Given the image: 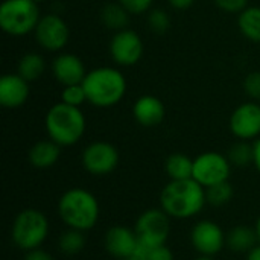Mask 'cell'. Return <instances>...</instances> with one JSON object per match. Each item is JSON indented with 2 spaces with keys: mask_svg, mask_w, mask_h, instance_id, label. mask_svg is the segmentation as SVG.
Here are the masks:
<instances>
[{
  "mask_svg": "<svg viewBox=\"0 0 260 260\" xmlns=\"http://www.w3.org/2000/svg\"><path fill=\"white\" fill-rule=\"evenodd\" d=\"M193 260H216L215 257H209V256H198L197 259Z\"/></svg>",
  "mask_w": 260,
  "mask_h": 260,
  "instance_id": "39",
  "label": "cell"
},
{
  "mask_svg": "<svg viewBox=\"0 0 260 260\" xmlns=\"http://www.w3.org/2000/svg\"><path fill=\"white\" fill-rule=\"evenodd\" d=\"M232 175V163L227 155L207 151L193 158V175L192 178L200 183L204 189L215 184L229 181Z\"/></svg>",
  "mask_w": 260,
  "mask_h": 260,
  "instance_id": "8",
  "label": "cell"
},
{
  "mask_svg": "<svg viewBox=\"0 0 260 260\" xmlns=\"http://www.w3.org/2000/svg\"><path fill=\"white\" fill-rule=\"evenodd\" d=\"M238 27L247 40L260 43V6L245 8L238 17Z\"/></svg>",
  "mask_w": 260,
  "mask_h": 260,
  "instance_id": "21",
  "label": "cell"
},
{
  "mask_svg": "<svg viewBox=\"0 0 260 260\" xmlns=\"http://www.w3.org/2000/svg\"><path fill=\"white\" fill-rule=\"evenodd\" d=\"M171 219L172 218L161 207L145 210L134 225L139 245L145 248L165 245L171 236Z\"/></svg>",
  "mask_w": 260,
  "mask_h": 260,
  "instance_id": "7",
  "label": "cell"
},
{
  "mask_svg": "<svg viewBox=\"0 0 260 260\" xmlns=\"http://www.w3.org/2000/svg\"><path fill=\"white\" fill-rule=\"evenodd\" d=\"M253 149H254V160H253V165H254V168L257 169V172L260 174V137L257 140H254Z\"/></svg>",
  "mask_w": 260,
  "mask_h": 260,
  "instance_id": "35",
  "label": "cell"
},
{
  "mask_svg": "<svg viewBox=\"0 0 260 260\" xmlns=\"http://www.w3.org/2000/svg\"><path fill=\"white\" fill-rule=\"evenodd\" d=\"M254 229H256V233H257V238H259V244H260V216L257 218V221H256Z\"/></svg>",
  "mask_w": 260,
  "mask_h": 260,
  "instance_id": "38",
  "label": "cell"
},
{
  "mask_svg": "<svg viewBox=\"0 0 260 260\" xmlns=\"http://www.w3.org/2000/svg\"><path fill=\"white\" fill-rule=\"evenodd\" d=\"M129 12L119 3H107L101 11V20L107 29H111L114 32H119L122 29L128 27L129 23Z\"/></svg>",
  "mask_w": 260,
  "mask_h": 260,
  "instance_id": "22",
  "label": "cell"
},
{
  "mask_svg": "<svg viewBox=\"0 0 260 260\" xmlns=\"http://www.w3.org/2000/svg\"><path fill=\"white\" fill-rule=\"evenodd\" d=\"M44 128L50 140L61 148L78 143L87 128V119L81 107H72L64 102L55 104L44 117Z\"/></svg>",
  "mask_w": 260,
  "mask_h": 260,
  "instance_id": "4",
  "label": "cell"
},
{
  "mask_svg": "<svg viewBox=\"0 0 260 260\" xmlns=\"http://www.w3.org/2000/svg\"><path fill=\"white\" fill-rule=\"evenodd\" d=\"M206 195H207V204H210L213 207H224L233 200L235 189L230 184V181H224V183L215 184L212 187H207Z\"/></svg>",
  "mask_w": 260,
  "mask_h": 260,
  "instance_id": "26",
  "label": "cell"
},
{
  "mask_svg": "<svg viewBox=\"0 0 260 260\" xmlns=\"http://www.w3.org/2000/svg\"><path fill=\"white\" fill-rule=\"evenodd\" d=\"M49 233L50 224L47 216L41 210L24 209L15 216L12 222L11 239L18 250L27 253L41 248Z\"/></svg>",
  "mask_w": 260,
  "mask_h": 260,
  "instance_id": "5",
  "label": "cell"
},
{
  "mask_svg": "<svg viewBox=\"0 0 260 260\" xmlns=\"http://www.w3.org/2000/svg\"><path fill=\"white\" fill-rule=\"evenodd\" d=\"M110 56L111 59L122 67L136 66L143 56V41L140 35L133 29H122L114 32L110 40Z\"/></svg>",
  "mask_w": 260,
  "mask_h": 260,
  "instance_id": "12",
  "label": "cell"
},
{
  "mask_svg": "<svg viewBox=\"0 0 260 260\" xmlns=\"http://www.w3.org/2000/svg\"><path fill=\"white\" fill-rule=\"evenodd\" d=\"M244 90L251 101H260V72H251L244 79Z\"/></svg>",
  "mask_w": 260,
  "mask_h": 260,
  "instance_id": "30",
  "label": "cell"
},
{
  "mask_svg": "<svg viewBox=\"0 0 260 260\" xmlns=\"http://www.w3.org/2000/svg\"><path fill=\"white\" fill-rule=\"evenodd\" d=\"M119 160L120 155L116 146L104 140L87 145L81 155V163L84 169L94 177L111 174L117 168Z\"/></svg>",
  "mask_w": 260,
  "mask_h": 260,
  "instance_id": "9",
  "label": "cell"
},
{
  "mask_svg": "<svg viewBox=\"0 0 260 260\" xmlns=\"http://www.w3.org/2000/svg\"><path fill=\"white\" fill-rule=\"evenodd\" d=\"M29 98V84L18 73L3 75L0 79V104L5 108H18Z\"/></svg>",
  "mask_w": 260,
  "mask_h": 260,
  "instance_id": "16",
  "label": "cell"
},
{
  "mask_svg": "<svg viewBox=\"0 0 260 260\" xmlns=\"http://www.w3.org/2000/svg\"><path fill=\"white\" fill-rule=\"evenodd\" d=\"M122 260H145V259H143L140 254H137V253H136V254H133V256H129V257H126V259H122Z\"/></svg>",
  "mask_w": 260,
  "mask_h": 260,
  "instance_id": "37",
  "label": "cell"
},
{
  "mask_svg": "<svg viewBox=\"0 0 260 260\" xmlns=\"http://www.w3.org/2000/svg\"><path fill=\"white\" fill-rule=\"evenodd\" d=\"M32 2H35L37 5H40V3H43V2H46V0H32Z\"/></svg>",
  "mask_w": 260,
  "mask_h": 260,
  "instance_id": "40",
  "label": "cell"
},
{
  "mask_svg": "<svg viewBox=\"0 0 260 260\" xmlns=\"http://www.w3.org/2000/svg\"><path fill=\"white\" fill-rule=\"evenodd\" d=\"M58 216L67 229L88 232L94 229L101 218L98 198L84 187H72L58 200Z\"/></svg>",
  "mask_w": 260,
  "mask_h": 260,
  "instance_id": "2",
  "label": "cell"
},
{
  "mask_svg": "<svg viewBox=\"0 0 260 260\" xmlns=\"http://www.w3.org/2000/svg\"><path fill=\"white\" fill-rule=\"evenodd\" d=\"M44 70H46V61L40 53H35V52L23 55L17 67V73L21 78H24L27 82L38 79L44 73Z\"/></svg>",
  "mask_w": 260,
  "mask_h": 260,
  "instance_id": "23",
  "label": "cell"
},
{
  "mask_svg": "<svg viewBox=\"0 0 260 260\" xmlns=\"http://www.w3.org/2000/svg\"><path fill=\"white\" fill-rule=\"evenodd\" d=\"M168 2H169V5H171L172 8H175V9H178V11L189 9V8L195 3V0H168Z\"/></svg>",
  "mask_w": 260,
  "mask_h": 260,
  "instance_id": "34",
  "label": "cell"
},
{
  "mask_svg": "<svg viewBox=\"0 0 260 260\" xmlns=\"http://www.w3.org/2000/svg\"><path fill=\"white\" fill-rule=\"evenodd\" d=\"M230 131L238 140H257L260 137V105L256 101L244 102L230 116Z\"/></svg>",
  "mask_w": 260,
  "mask_h": 260,
  "instance_id": "13",
  "label": "cell"
},
{
  "mask_svg": "<svg viewBox=\"0 0 260 260\" xmlns=\"http://www.w3.org/2000/svg\"><path fill=\"white\" fill-rule=\"evenodd\" d=\"M136 253L140 254L145 260H174V253L166 244L154 248H145L139 245Z\"/></svg>",
  "mask_w": 260,
  "mask_h": 260,
  "instance_id": "29",
  "label": "cell"
},
{
  "mask_svg": "<svg viewBox=\"0 0 260 260\" xmlns=\"http://www.w3.org/2000/svg\"><path fill=\"white\" fill-rule=\"evenodd\" d=\"M61 102L72 107H81L84 102H87V94L82 84L66 85L61 91Z\"/></svg>",
  "mask_w": 260,
  "mask_h": 260,
  "instance_id": "27",
  "label": "cell"
},
{
  "mask_svg": "<svg viewBox=\"0 0 260 260\" xmlns=\"http://www.w3.org/2000/svg\"><path fill=\"white\" fill-rule=\"evenodd\" d=\"M259 244L254 227L236 225L225 235V247L236 254H248Z\"/></svg>",
  "mask_w": 260,
  "mask_h": 260,
  "instance_id": "18",
  "label": "cell"
},
{
  "mask_svg": "<svg viewBox=\"0 0 260 260\" xmlns=\"http://www.w3.org/2000/svg\"><path fill=\"white\" fill-rule=\"evenodd\" d=\"M131 15H142L151 9L154 0H117Z\"/></svg>",
  "mask_w": 260,
  "mask_h": 260,
  "instance_id": "31",
  "label": "cell"
},
{
  "mask_svg": "<svg viewBox=\"0 0 260 260\" xmlns=\"http://www.w3.org/2000/svg\"><path fill=\"white\" fill-rule=\"evenodd\" d=\"M225 232L222 227L210 219L198 221L190 230V244L198 256H218L225 247Z\"/></svg>",
  "mask_w": 260,
  "mask_h": 260,
  "instance_id": "10",
  "label": "cell"
},
{
  "mask_svg": "<svg viewBox=\"0 0 260 260\" xmlns=\"http://www.w3.org/2000/svg\"><path fill=\"white\" fill-rule=\"evenodd\" d=\"M148 23L152 32L165 34L171 27V17L165 9H152L148 15Z\"/></svg>",
  "mask_w": 260,
  "mask_h": 260,
  "instance_id": "28",
  "label": "cell"
},
{
  "mask_svg": "<svg viewBox=\"0 0 260 260\" xmlns=\"http://www.w3.org/2000/svg\"><path fill=\"white\" fill-rule=\"evenodd\" d=\"M34 37L41 49L47 52H59L69 43L70 30L61 15L47 14L40 18Z\"/></svg>",
  "mask_w": 260,
  "mask_h": 260,
  "instance_id": "11",
  "label": "cell"
},
{
  "mask_svg": "<svg viewBox=\"0 0 260 260\" xmlns=\"http://www.w3.org/2000/svg\"><path fill=\"white\" fill-rule=\"evenodd\" d=\"M40 18V8L32 0H5L0 6V27L11 37L34 32Z\"/></svg>",
  "mask_w": 260,
  "mask_h": 260,
  "instance_id": "6",
  "label": "cell"
},
{
  "mask_svg": "<svg viewBox=\"0 0 260 260\" xmlns=\"http://www.w3.org/2000/svg\"><path fill=\"white\" fill-rule=\"evenodd\" d=\"M87 245L85 232L67 229L58 238V250L66 256H76L79 254Z\"/></svg>",
  "mask_w": 260,
  "mask_h": 260,
  "instance_id": "24",
  "label": "cell"
},
{
  "mask_svg": "<svg viewBox=\"0 0 260 260\" xmlns=\"http://www.w3.org/2000/svg\"><path fill=\"white\" fill-rule=\"evenodd\" d=\"M104 248L114 259H126L136 254L139 248V238L136 230L125 225H113L104 235Z\"/></svg>",
  "mask_w": 260,
  "mask_h": 260,
  "instance_id": "14",
  "label": "cell"
},
{
  "mask_svg": "<svg viewBox=\"0 0 260 260\" xmlns=\"http://www.w3.org/2000/svg\"><path fill=\"white\" fill-rule=\"evenodd\" d=\"M207 204L206 189L193 178L169 180L160 193V207L172 219H192Z\"/></svg>",
  "mask_w": 260,
  "mask_h": 260,
  "instance_id": "1",
  "label": "cell"
},
{
  "mask_svg": "<svg viewBox=\"0 0 260 260\" xmlns=\"http://www.w3.org/2000/svg\"><path fill=\"white\" fill-rule=\"evenodd\" d=\"M215 5L227 14H241L248 8V0H215Z\"/></svg>",
  "mask_w": 260,
  "mask_h": 260,
  "instance_id": "32",
  "label": "cell"
},
{
  "mask_svg": "<svg viewBox=\"0 0 260 260\" xmlns=\"http://www.w3.org/2000/svg\"><path fill=\"white\" fill-rule=\"evenodd\" d=\"M52 73L61 85L82 84L87 69L82 59L73 53H59L52 62Z\"/></svg>",
  "mask_w": 260,
  "mask_h": 260,
  "instance_id": "15",
  "label": "cell"
},
{
  "mask_svg": "<svg viewBox=\"0 0 260 260\" xmlns=\"http://www.w3.org/2000/svg\"><path fill=\"white\" fill-rule=\"evenodd\" d=\"M227 157H229L232 166H236V168H245L248 165H253V160H254L253 143H250L247 140H238L229 149Z\"/></svg>",
  "mask_w": 260,
  "mask_h": 260,
  "instance_id": "25",
  "label": "cell"
},
{
  "mask_svg": "<svg viewBox=\"0 0 260 260\" xmlns=\"http://www.w3.org/2000/svg\"><path fill=\"white\" fill-rule=\"evenodd\" d=\"M247 260H260V244H257V245L247 254Z\"/></svg>",
  "mask_w": 260,
  "mask_h": 260,
  "instance_id": "36",
  "label": "cell"
},
{
  "mask_svg": "<svg viewBox=\"0 0 260 260\" xmlns=\"http://www.w3.org/2000/svg\"><path fill=\"white\" fill-rule=\"evenodd\" d=\"M82 87L87 102L98 108H110L119 104L126 93V79L116 67H98L87 72Z\"/></svg>",
  "mask_w": 260,
  "mask_h": 260,
  "instance_id": "3",
  "label": "cell"
},
{
  "mask_svg": "<svg viewBox=\"0 0 260 260\" xmlns=\"http://www.w3.org/2000/svg\"><path fill=\"white\" fill-rule=\"evenodd\" d=\"M61 157V146L53 140H40L29 149V163L37 169L52 168Z\"/></svg>",
  "mask_w": 260,
  "mask_h": 260,
  "instance_id": "19",
  "label": "cell"
},
{
  "mask_svg": "<svg viewBox=\"0 0 260 260\" xmlns=\"http://www.w3.org/2000/svg\"><path fill=\"white\" fill-rule=\"evenodd\" d=\"M165 171L169 180H189L193 175V160L183 154H171L165 161Z\"/></svg>",
  "mask_w": 260,
  "mask_h": 260,
  "instance_id": "20",
  "label": "cell"
},
{
  "mask_svg": "<svg viewBox=\"0 0 260 260\" xmlns=\"http://www.w3.org/2000/svg\"><path fill=\"white\" fill-rule=\"evenodd\" d=\"M24 260H55L53 256L50 253H47L46 250L43 248H37V250H32V251H27L24 254Z\"/></svg>",
  "mask_w": 260,
  "mask_h": 260,
  "instance_id": "33",
  "label": "cell"
},
{
  "mask_svg": "<svg viewBox=\"0 0 260 260\" xmlns=\"http://www.w3.org/2000/svg\"><path fill=\"white\" fill-rule=\"evenodd\" d=\"M166 114L163 102L152 94L140 96L133 105V116L136 122L142 126L152 128L163 122Z\"/></svg>",
  "mask_w": 260,
  "mask_h": 260,
  "instance_id": "17",
  "label": "cell"
}]
</instances>
